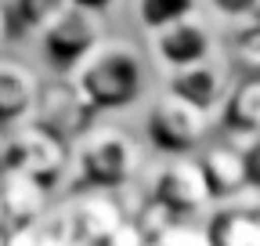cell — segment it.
Instances as JSON below:
<instances>
[{
	"label": "cell",
	"mask_w": 260,
	"mask_h": 246,
	"mask_svg": "<svg viewBox=\"0 0 260 246\" xmlns=\"http://www.w3.org/2000/svg\"><path fill=\"white\" fill-rule=\"evenodd\" d=\"M145 167L141 141L123 127H90L73 141V189H126Z\"/></svg>",
	"instance_id": "7a4b0ae2"
},
{
	"label": "cell",
	"mask_w": 260,
	"mask_h": 246,
	"mask_svg": "<svg viewBox=\"0 0 260 246\" xmlns=\"http://www.w3.org/2000/svg\"><path fill=\"white\" fill-rule=\"evenodd\" d=\"M232 83H235L232 69H228V62L220 54H210L203 62H191V66L167 73V90H174V95H181L184 102L199 105L206 112H220Z\"/></svg>",
	"instance_id": "9c48e42d"
},
{
	"label": "cell",
	"mask_w": 260,
	"mask_h": 246,
	"mask_svg": "<svg viewBox=\"0 0 260 246\" xmlns=\"http://www.w3.org/2000/svg\"><path fill=\"white\" fill-rule=\"evenodd\" d=\"M210 242L217 246H256L260 242V206L232 203V206H217L210 218Z\"/></svg>",
	"instance_id": "9a60e30c"
},
{
	"label": "cell",
	"mask_w": 260,
	"mask_h": 246,
	"mask_svg": "<svg viewBox=\"0 0 260 246\" xmlns=\"http://www.w3.org/2000/svg\"><path fill=\"white\" fill-rule=\"evenodd\" d=\"M32 119H40L47 127H54L58 134L76 141L90 127L94 112L83 102V95L76 90L73 76H58L54 73V80H44V87H40V102H37V116Z\"/></svg>",
	"instance_id": "30bf717a"
},
{
	"label": "cell",
	"mask_w": 260,
	"mask_h": 246,
	"mask_svg": "<svg viewBox=\"0 0 260 246\" xmlns=\"http://www.w3.org/2000/svg\"><path fill=\"white\" fill-rule=\"evenodd\" d=\"M145 40H148V54L155 58V66H162L167 73L217 54V37H213L210 22L203 18V11L177 18L170 25L155 29V33H145Z\"/></svg>",
	"instance_id": "52a82bcc"
},
{
	"label": "cell",
	"mask_w": 260,
	"mask_h": 246,
	"mask_svg": "<svg viewBox=\"0 0 260 246\" xmlns=\"http://www.w3.org/2000/svg\"><path fill=\"white\" fill-rule=\"evenodd\" d=\"M73 4H80V8H90V11H102V15H109V11L123 8V0H73Z\"/></svg>",
	"instance_id": "44dd1931"
},
{
	"label": "cell",
	"mask_w": 260,
	"mask_h": 246,
	"mask_svg": "<svg viewBox=\"0 0 260 246\" xmlns=\"http://www.w3.org/2000/svg\"><path fill=\"white\" fill-rule=\"evenodd\" d=\"M246 156H249V181H253V192H260V138H253L246 145Z\"/></svg>",
	"instance_id": "ffe728a7"
},
{
	"label": "cell",
	"mask_w": 260,
	"mask_h": 246,
	"mask_svg": "<svg viewBox=\"0 0 260 246\" xmlns=\"http://www.w3.org/2000/svg\"><path fill=\"white\" fill-rule=\"evenodd\" d=\"M235 58L242 62L246 69H260V22L239 29V40H235Z\"/></svg>",
	"instance_id": "d6986e66"
},
{
	"label": "cell",
	"mask_w": 260,
	"mask_h": 246,
	"mask_svg": "<svg viewBox=\"0 0 260 246\" xmlns=\"http://www.w3.org/2000/svg\"><path fill=\"white\" fill-rule=\"evenodd\" d=\"M73 0H4L11 40H40V33Z\"/></svg>",
	"instance_id": "2e32d148"
},
{
	"label": "cell",
	"mask_w": 260,
	"mask_h": 246,
	"mask_svg": "<svg viewBox=\"0 0 260 246\" xmlns=\"http://www.w3.org/2000/svg\"><path fill=\"white\" fill-rule=\"evenodd\" d=\"M109 37L105 29V15L102 11H90V8H80V4H69L37 40L40 47V58L47 62V69L58 73V76H69L80 62Z\"/></svg>",
	"instance_id": "5b68a950"
},
{
	"label": "cell",
	"mask_w": 260,
	"mask_h": 246,
	"mask_svg": "<svg viewBox=\"0 0 260 246\" xmlns=\"http://www.w3.org/2000/svg\"><path fill=\"white\" fill-rule=\"evenodd\" d=\"M220 127L228 138H235L242 145L260 138V69H249L246 76L232 83L220 105Z\"/></svg>",
	"instance_id": "5bb4252c"
},
{
	"label": "cell",
	"mask_w": 260,
	"mask_h": 246,
	"mask_svg": "<svg viewBox=\"0 0 260 246\" xmlns=\"http://www.w3.org/2000/svg\"><path fill=\"white\" fill-rule=\"evenodd\" d=\"M210 116L213 112L191 105L181 95L162 87L145 109V141L162 156L199 152L210 141Z\"/></svg>",
	"instance_id": "277c9868"
},
{
	"label": "cell",
	"mask_w": 260,
	"mask_h": 246,
	"mask_svg": "<svg viewBox=\"0 0 260 246\" xmlns=\"http://www.w3.org/2000/svg\"><path fill=\"white\" fill-rule=\"evenodd\" d=\"M199 163H203V174L210 181L213 199H235L246 189H253L246 145L235 141V138H228V141H206L199 148Z\"/></svg>",
	"instance_id": "7c38bea8"
},
{
	"label": "cell",
	"mask_w": 260,
	"mask_h": 246,
	"mask_svg": "<svg viewBox=\"0 0 260 246\" xmlns=\"http://www.w3.org/2000/svg\"><path fill=\"white\" fill-rule=\"evenodd\" d=\"M4 44H11V25H8V11H4V0H0V51Z\"/></svg>",
	"instance_id": "7402d4cb"
},
{
	"label": "cell",
	"mask_w": 260,
	"mask_h": 246,
	"mask_svg": "<svg viewBox=\"0 0 260 246\" xmlns=\"http://www.w3.org/2000/svg\"><path fill=\"white\" fill-rule=\"evenodd\" d=\"M65 213L73 225V242H105L126 221L116 189H73V196L65 199Z\"/></svg>",
	"instance_id": "ba28073f"
},
{
	"label": "cell",
	"mask_w": 260,
	"mask_h": 246,
	"mask_svg": "<svg viewBox=\"0 0 260 246\" xmlns=\"http://www.w3.org/2000/svg\"><path fill=\"white\" fill-rule=\"evenodd\" d=\"M195 11H203V0H134V18L141 33H155V29L188 18Z\"/></svg>",
	"instance_id": "e0dca14e"
},
{
	"label": "cell",
	"mask_w": 260,
	"mask_h": 246,
	"mask_svg": "<svg viewBox=\"0 0 260 246\" xmlns=\"http://www.w3.org/2000/svg\"><path fill=\"white\" fill-rule=\"evenodd\" d=\"M203 11L220 18V22H253L260 15V0H203Z\"/></svg>",
	"instance_id": "ac0fdd59"
},
{
	"label": "cell",
	"mask_w": 260,
	"mask_h": 246,
	"mask_svg": "<svg viewBox=\"0 0 260 246\" xmlns=\"http://www.w3.org/2000/svg\"><path fill=\"white\" fill-rule=\"evenodd\" d=\"M40 87H44V80L25 62L0 58V134L37 116Z\"/></svg>",
	"instance_id": "4fadbf2b"
},
{
	"label": "cell",
	"mask_w": 260,
	"mask_h": 246,
	"mask_svg": "<svg viewBox=\"0 0 260 246\" xmlns=\"http://www.w3.org/2000/svg\"><path fill=\"white\" fill-rule=\"evenodd\" d=\"M0 242H8V221L0 218Z\"/></svg>",
	"instance_id": "603a6c76"
},
{
	"label": "cell",
	"mask_w": 260,
	"mask_h": 246,
	"mask_svg": "<svg viewBox=\"0 0 260 246\" xmlns=\"http://www.w3.org/2000/svg\"><path fill=\"white\" fill-rule=\"evenodd\" d=\"M0 160L37 174L58 192L73 174V138L58 134L40 119H25L0 134Z\"/></svg>",
	"instance_id": "3957f363"
},
{
	"label": "cell",
	"mask_w": 260,
	"mask_h": 246,
	"mask_svg": "<svg viewBox=\"0 0 260 246\" xmlns=\"http://www.w3.org/2000/svg\"><path fill=\"white\" fill-rule=\"evenodd\" d=\"M51 196H54V189L47 181H40L37 174L0 160V218L8 225L32 221V218H40V213H47L54 206Z\"/></svg>",
	"instance_id": "8fae6325"
},
{
	"label": "cell",
	"mask_w": 260,
	"mask_h": 246,
	"mask_svg": "<svg viewBox=\"0 0 260 246\" xmlns=\"http://www.w3.org/2000/svg\"><path fill=\"white\" fill-rule=\"evenodd\" d=\"M69 76L94 116L126 112L148 90V51L126 37H105Z\"/></svg>",
	"instance_id": "6da1fadb"
},
{
	"label": "cell",
	"mask_w": 260,
	"mask_h": 246,
	"mask_svg": "<svg viewBox=\"0 0 260 246\" xmlns=\"http://www.w3.org/2000/svg\"><path fill=\"white\" fill-rule=\"evenodd\" d=\"M148 196H155L159 203L174 206L177 213H203L213 203L210 181H206L203 163H199L195 152L167 156V163H159L152 181H148Z\"/></svg>",
	"instance_id": "8992f818"
}]
</instances>
